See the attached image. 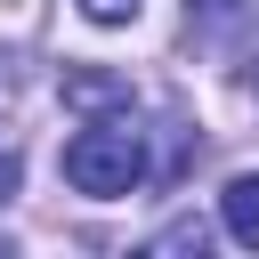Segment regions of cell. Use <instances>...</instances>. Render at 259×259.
I'll use <instances>...</instances> for the list:
<instances>
[{"label": "cell", "instance_id": "5", "mask_svg": "<svg viewBox=\"0 0 259 259\" xmlns=\"http://www.w3.org/2000/svg\"><path fill=\"white\" fill-rule=\"evenodd\" d=\"M16 194V154H0V202Z\"/></svg>", "mask_w": 259, "mask_h": 259}, {"label": "cell", "instance_id": "4", "mask_svg": "<svg viewBox=\"0 0 259 259\" xmlns=\"http://www.w3.org/2000/svg\"><path fill=\"white\" fill-rule=\"evenodd\" d=\"M81 8H89V24H130L138 16V0H81Z\"/></svg>", "mask_w": 259, "mask_h": 259}, {"label": "cell", "instance_id": "1", "mask_svg": "<svg viewBox=\"0 0 259 259\" xmlns=\"http://www.w3.org/2000/svg\"><path fill=\"white\" fill-rule=\"evenodd\" d=\"M65 178L81 194H130L146 178V146L130 121H89L81 138H65Z\"/></svg>", "mask_w": 259, "mask_h": 259}, {"label": "cell", "instance_id": "2", "mask_svg": "<svg viewBox=\"0 0 259 259\" xmlns=\"http://www.w3.org/2000/svg\"><path fill=\"white\" fill-rule=\"evenodd\" d=\"M219 210H227V235H235L243 251H259V170H243V178H227V194H219Z\"/></svg>", "mask_w": 259, "mask_h": 259}, {"label": "cell", "instance_id": "3", "mask_svg": "<svg viewBox=\"0 0 259 259\" xmlns=\"http://www.w3.org/2000/svg\"><path fill=\"white\" fill-rule=\"evenodd\" d=\"M65 97H81V105H113V97H130L121 81H105V73H73L65 81Z\"/></svg>", "mask_w": 259, "mask_h": 259}]
</instances>
